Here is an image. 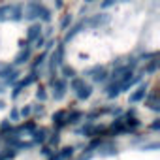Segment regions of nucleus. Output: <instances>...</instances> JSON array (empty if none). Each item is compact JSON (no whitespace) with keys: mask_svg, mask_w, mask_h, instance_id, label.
Returning <instances> with one entry per match:
<instances>
[{"mask_svg":"<svg viewBox=\"0 0 160 160\" xmlns=\"http://www.w3.org/2000/svg\"><path fill=\"white\" fill-rule=\"evenodd\" d=\"M45 57H47V53H40V55H38V57L34 58V64H32V68L36 70V68H38V66H40V64H42V62L45 60Z\"/></svg>","mask_w":160,"mask_h":160,"instance_id":"nucleus-13","label":"nucleus"},{"mask_svg":"<svg viewBox=\"0 0 160 160\" xmlns=\"http://www.w3.org/2000/svg\"><path fill=\"white\" fill-rule=\"evenodd\" d=\"M40 32H42V23H34V25H30L27 40H28V42H34L36 38H40Z\"/></svg>","mask_w":160,"mask_h":160,"instance_id":"nucleus-2","label":"nucleus"},{"mask_svg":"<svg viewBox=\"0 0 160 160\" xmlns=\"http://www.w3.org/2000/svg\"><path fill=\"white\" fill-rule=\"evenodd\" d=\"M62 73H64V77H66V79H72V77H75V72H73V68H68V66L62 70Z\"/></svg>","mask_w":160,"mask_h":160,"instance_id":"nucleus-14","label":"nucleus"},{"mask_svg":"<svg viewBox=\"0 0 160 160\" xmlns=\"http://www.w3.org/2000/svg\"><path fill=\"white\" fill-rule=\"evenodd\" d=\"M30 55H32V51H30V47L27 45V49H25V51H21V53L17 55V58H15V64H23V62H28Z\"/></svg>","mask_w":160,"mask_h":160,"instance_id":"nucleus-4","label":"nucleus"},{"mask_svg":"<svg viewBox=\"0 0 160 160\" xmlns=\"http://www.w3.org/2000/svg\"><path fill=\"white\" fill-rule=\"evenodd\" d=\"M2 108H4V102H0V109H2Z\"/></svg>","mask_w":160,"mask_h":160,"instance_id":"nucleus-23","label":"nucleus"},{"mask_svg":"<svg viewBox=\"0 0 160 160\" xmlns=\"http://www.w3.org/2000/svg\"><path fill=\"white\" fill-rule=\"evenodd\" d=\"M30 113H32V108H28V106H27V108H23V109H21V115H23V117H28V115H30Z\"/></svg>","mask_w":160,"mask_h":160,"instance_id":"nucleus-18","label":"nucleus"},{"mask_svg":"<svg viewBox=\"0 0 160 160\" xmlns=\"http://www.w3.org/2000/svg\"><path fill=\"white\" fill-rule=\"evenodd\" d=\"M45 136H47L45 130H38V132H34V141H36V143H43V141L47 139Z\"/></svg>","mask_w":160,"mask_h":160,"instance_id":"nucleus-10","label":"nucleus"},{"mask_svg":"<svg viewBox=\"0 0 160 160\" xmlns=\"http://www.w3.org/2000/svg\"><path fill=\"white\" fill-rule=\"evenodd\" d=\"M53 96H55V100H60L62 96H64V92H66V83L62 81V79H53Z\"/></svg>","mask_w":160,"mask_h":160,"instance_id":"nucleus-1","label":"nucleus"},{"mask_svg":"<svg viewBox=\"0 0 160 160\" xmlns=\"http://www.w3.org/2000/svg\"><path fill=\"white\" fill-rule=\"evenodd\" d=\"M145 94H147V87H145V85H141V87H139L132 96H130V102H139V100H143V98H145Z\"/></svg>","mask_w":160,"mask_h":160,"instance_id":"nucleus-5","label":"nucleus"},{"mask_svg":"<svg viewBox=\"0 0 160 160\" xmlns=\"http://www.w3.org/2000/svg\"><path fill=\"white\" fill-rule=\"evenodd\" d=\"M8 130H12V122H10V119H6L2 124H0V132H8Z\"/></svg>","mask_w":160,"mask_h":160,"instance_id":"nucleus-15","label":"nucleus"},{"mask_svg":"<svg viewBox=\"0 0 160 160\" xmlns=\"http://www.w3.org/2000/svg\"><path fill=\"white\" fill-rule=\"evenodd\" d=\"M92 73H96V75H92V79H94V81H98V83L106 81V77H108V73H106L104 68H96V70H92Z\"/></svg>","mask_w":160,"mask_h":160,"instance_id":"nucleus-8","label":"nucleus"},{"mask_svg":"<svg viewBox=\"0 0 160 160\" xmlns=\"http://www.w3.org/2000/svg\"><path fill=\"white\" fill-rule=\"evenodd\" d=\"M117 2V0H104V2H102V8H109L111 4H115Z\"/></svg>","mask_w":160,"mask_h":160,"instance_id":"nucleus-20","label":"nucleus"},{"mask_svg":"<svg viewBox=\"0 0 160 160\" xmlns=\"http://www.w3.org/2000/svg\"><path fill=\"white\" fill-rule=\"evenodd\" d=\"M36 96H38V100H42V102H45V100H47V94H45L43 91H38V94H36Z\"/></svg>","mask_w":160,"mask_h":160,"instance_id":"nucleus-19","label":"nucleus"},{"mask_svg":"<svg viewBox=\"0 0 160 160\" xmlns=\"http://www.w3.org/2000/svg\"><path fill=\"white\" fill-rule=\"evenodd\" d=\"M38 17H40L43 23H49V21H51V12L40 4V8H38Z\"/></svg>","mask_w":160,"mask_h":160,"instance_id":"nucleus-6","label":"nucleus"},{"mask_svg":"<svg viewBox=\"0 0 160 160\" xmlns=\"http://www.w3.org/2000/svg\"><path fill=\"white\" fill-rule=\"evenodd\" d=\"M70 23H72V17H70V15H64V17H62V21H60V28H66Z\"/></svg>","mask_w":160,"mask_h":160,"instance_id":"nucleus-16","label":"nucleus"},{"mask_svg":"<svg viewBox=\"0 0 160 160\" xmlns=\"http://www.w3.org/2000/svg\"><path fill=\"white\" fill-rule=\"evenodd\" d=\"M6 15H10V6H2V8H0V19H4Z\"/></svg>","mask_w":160,"mask_h":160,"instance_id":"nucleus-17","label":"nucleus"},{"mask_svg":"<svg viewBox=\"0 0 160 160\" xmlns=\"http://www.w3.org/2000/svg\"><path fill=\"white\" fill-rule=\"evenodd\" d=\"M10 17H12V19H15V21H19V19L23 17V12H21V6H15V8H10Z\"/></svg>","mask_w":160,"mask_h":160,"instance_id":"nucleus-9","label":"nucleus"},{"mask_svg":"<svg viewBox=\"0 0 160 160\" xmlns=\"http://www.w3.org/2000/svg\"><path fill=\"white\" fill-rule=\"evenodd\" d=\"M72 154H73V147H64L62 152H58V158H60V160H66V158L72 156Z\"/></svg>","mask_w":160,"mask_h":160,"instance_id":"nucleus-12","label":"nucleus"},{"mask_svg":"<svg viewBox=\"0 0 160 160\" xmlns=\"http://www.w3.org/2000/svg\"><path fill=\"white\" fill-rule=\"evenodd\" d=\"M87 2H96V0H87Z\"/></svg>","mask_w":160,"mask_h":160,"instance_id":"nucleus-24","label":"nucleus"},{"mask_svg":"<svg viewBox=\"0 0 160 160\" xmlns=\"http://www.w3.org/2000/svg\"><path fill=\"white\" fill-rule=\"evenodd\" d=\"M119 92H121V85H119V81H115V83L108 85V96H109V98L119 96Z\"/></svg>","mask_w":160,"mask_h":160,"instance_id":"nucleus-7","label":"nucleus"},{"mask_svg":"<svg viewBox=\"0 0 160 160\" xmlns=\"http://www.w3.org/2000/svg\"><path fill=\"white\" fill-rule=\"evenodd\" d=\"M17 119H19V113L13 109V111H12V121H17Z\"/></svg>","mask_w":160,"mask_h":160,"instance_id":"nucleus-21","label":"nucleus"},{"mask_svg":"<svg viewBox=\"0 0 160 160\" xmlns=\"http://www.w3.org/2000/svg\"><path fill=\"white\" fill-rule=\"evenodd\" d=\"M85 83V79H81V77H72V83H70V87L73 89V91H77L79 87H81Z\"/></svg>","mask_w":160,"mask_h":160,"instance_id":"nucleus-11","label":"nucleus"},{"mask_svg":"<svg viewBox=\"0 0 160 160\" xmlns=\"http://www.w3.org/2000/svg\"><path fill=\"white\" fill-rule=\"evenodd\" d=\"M57 8H62V0H57V4H55Z\"/></svg>","mask_w":160,"mask_h":160,"instance_id":"nucleus-22","label":"nucleus"},{"mask_svg":"<svg viewBox=\"0 0 160 160\" xmlns=\"http://www.w3.org/2000/svg\"><path fill=\"white\" fill-rule=\"evenodd\" d=\"M91 94H92V87H91V85H85V83H83L81 87L77 89V98H79V100H87Z\"/></svg>","mask_w":160,"mask_h":160,"instance_id":"nucleus-3","label":"nucleus"}]
</instances>
